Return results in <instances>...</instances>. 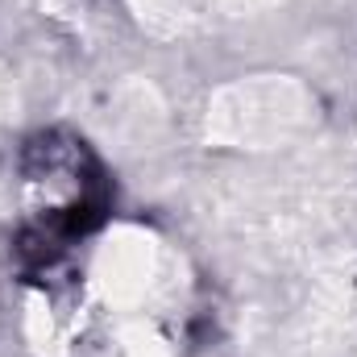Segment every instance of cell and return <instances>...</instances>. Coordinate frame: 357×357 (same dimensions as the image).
<instances>
[{
  "instance_id": "1",
  "label": "cell",
  "mask_w": 357,
  "mask_h": 357,
  "mask_svg": "<svg viewBox=\"0 0 357 357\" xmlns=\"http://www.w3.org/2000/svg\"><path fill=\"white\" fill-rule=\"evenodd\" d=\"M25 187L33 199V216L50 233H79L84 212H91L96 199V167L79 142L42 137L29 158Z\"/></svg>"
}]
</instances>
